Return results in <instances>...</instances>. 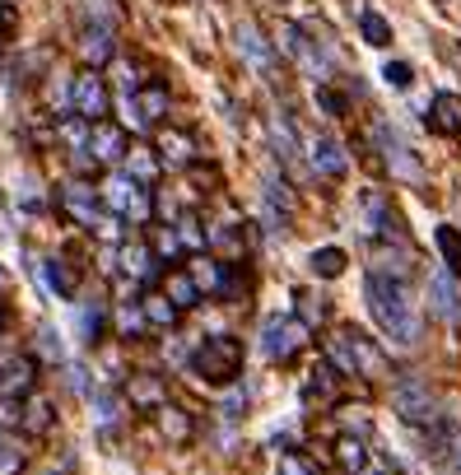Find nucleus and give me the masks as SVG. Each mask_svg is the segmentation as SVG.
<instances>
[{
	"instance_id": "2",
	"label": "nucleus",
	"mask_w": 461,
	"mask_h": 475,
	"mask_svg": "<svg viewBox=\"0 0 461 475\" xmlns=\"http://www.w3.org/2000/svg\"><path fill=\"white\" fill-rule=\"evenodd\" d=\"M192 373L214 382V387H233L238 373H242V341H233V335H210V341H201V350L192 354Z\"/></svg>"
},
{
	"instance_id": "17",
	"label": "nucleus",
	"mask_w": 461,
	"mask_h": 475,
	"mask_svg": "<svg viewBox=\"0 0 461 475\" xmlns=\"http://www.w3.org/2000/svg\"><path fill=\"white\" fill-rule=\"evenodd\" d=\"M429 294H433V313H438V317H447V322H456V317H461V298H456L452 279H447L443 270L429 279Z\"/></svg>"
},
{
	"instance_id": "40",
	"label": "nucleus",
	"mask_w": 461,
	"mask_h": 475,
	"mask_svg": "<svg viewBox=\"0 0 461 475\" xmlns=\"http://www.w3.org/2000/svg\"><path fill=\"white\" fill-rule=\"evenodd\" d=\"M0 28H14V10L10 5H0Z\"/></svg>"
},
{
	"instance_id": "4",
	"label": "nucleus",
	"mask_w": 461,
	"mask_h": 475,
	"mask_svg": "<svg viewBox=\"0 0 461 475\" xmlns=\"http://www.w3.org/2000/svg\"><path fill=\"white\" fill-rule=\"evenodd\" d=\"M308 345V326L303 322H294V317H266V326H261V350L270 354V359H294L298 350Z\"/></svg>"
},
{
	"instance_id": "1",
	"label": "nucleus",
	"mask_w": 461,
	"mask_h": 475,
	"mask_svg": "<svg viewBox=\"0 0 461 475\" xmlns=\"http://www.w3.org/2000/svg\"><path fill=\"white\" fill-rule=\"evenodd\" d=\"M368 313L377 317V326H383L396 345L420 341V313H415V298H411L401 275H383V270L368 275Z\"/></svg>"
},
{
	"instance_id": "33",
	"label": "nucleus",
	"mask_w": 461,
	"mask_h": 475,
	"mask_svg": "<svg viewBox=\"0 0 461 475\" xmlns=\"http://www.w3.org/2000/svg\"><path fill=\"white\" fill-rule=\"evenodd\" d=\"M29 415H33V419H23V429H38V434L51 429V406H47V401H33Z\"/></svg>"
},
{
	"instance_id": "36",
	"label": "nucleus",
	"mask_w": 461,
	"mask_h": 475,
	"mask_svg": "<svg viewBox=\"0 0 461 475\" xmlns=\"http://www.w3.org/2000/svg\"><path fill=\"white\" fill-rule=\"evenodd\" d=\"M383 75H387V84H396V89H411V79H415V75H411V66H405V61H392Z\"/></svg>"
},
{
	"instance_id": "10",
	"label": "nucleus",
	"mask_w": 461,
	"mask_h": 475,
	"mask_svg": "<svg viewBox=\"0 0 461 475\" xmlns=\"http://www.w3.org/2000/svg\"><path fill=\"white\" fill-rule=\"evenodd\" d=\"M429 126L443 135H461V98L456 94H438L429 103Z\"/></svg>"
},
{
	"instance_id": "25",
	"label": "nucleus",
	"mask_w": 461,
	"mask_h": 475,
	"mask_svg": "<svg viewBox=\"0 0 461 475\" xmlns=\"http://www.w3.org/2000/svg\"><path fill=\"white\" fill-rule=\"evenodd\" d=\"M158 150H164L173 163H192L196 154H192V140H186L182 131H164V135H158Z\"/></svg>"
},
{
	"instance_id": "30",
	"label": "nucleus",
	"mask_w": 461,
	"mask_h": 475,
	"mask_svg": "<svg viewBox=\"0 0 461 475\" xmlns=\"http://www.w3.org/2000/svg\"><path fill=\"white\" fill-rule=\"evenodd\" d=\"M140 112H145V122H158L168 112V94L158 89V84H154V89H140Z\"/></svg>"
},
{
	"instance_id": "6",
	"label": "nucleus",
	"mask_w": 461,
	"mask_h": 475,
	"mask_svg": "<svg viewBox=\"0 0 461 475\" xmlns=\"http://www.w3.org/2000/svg\"><path fill=\"white\" fill-rule=\"evenodd\" d=\"M70 107H75V117H85V122L107 117V84L98 79V70H85L70 84Z\"/></svg>"
},
{
	"instance_id": "15",
	"label": "nucleus",
	"mask_w": 461,
	"mask_h": 475,
	"mask_svg": "<svg viewBox=\"0 0 461 475\" xmlns=\"http://www.w3.org/2000/svg\"><path fill=\"white\" fill-rule=\"evenodd\" d=\"M312 168L331 182V178H345L349 159H345V150L336 145V140H317V150H312Z\"/></svg>"
},
{
	"instance_id": "13",
	"label": "nucleus",
	"mask_w": 461,
	"mask_h": 475,
	"mask_svg": "<svg viewBox=\"0 0 461 475\" xmlns=\"http://www.w3.org/2000/svg\"><path fill=\"white\" fill-rule=\"evenodd\" d=\"M66 210L79 219V224H85V229H98V191L94 187H70L66 191Z\"/></svg>"
},
{
	"instance_id": "18",
	"label": "nucleus",
	"mask_w": 461,
	"mask_h": 475,
	"mask_svg": "<svg viewBox=\"0 0 461 475\" xmlns=\"http://www.w3.org/2000/svg\"><path fill=\"white\" fill-rule=\"evenodd\" d=\"M126 173H131V182L135 187H154L158 182V159L149 154V150H126Z\"/></svg>"
},
{
	"instance_id": "39",
	"label": "nucleus",
	"mask_w": 461,
	"mask_h": 475,
	"mask_svg": "<svg viewBox=\"0 0 461 475\" xmlns=\"http://www.w3.org/2000/svg\"><path fill=\"white\" fill-rule=\"evenodd\" d=\"M66 382H70V391H79V397H89V373H85V369H70V378H66Z\"/></svg>"
},
{
	"instance_id": "8",
	"label": "nucleus",
	"mask_w": 461,
	"mask_h": 475,
	"mask_svg": "<svg viewBox=\"0 0 461 475\" xmlns=\"http://www.w3.org/2000/svg\"><path fill=\"white\" fill-rule=\"evenodd\" d=\"M89 154H94L98 163H122V159H126V135H122V126H113V122H94Z\"/></svg>"
},
{
	"instance_id": "14",
	"label": "nucleus",
	"mask_w": 461,
	"mask_h": 475,
	"mask_svg": "<svg viewBox=\"0 0 461 475\" xmlns=\"http://www.w3.org/2000/svg\"><path fill=\"white\" fill-rule=\"evenodd\" d=\"M85 61L89 66H107V61H113V23H107V19H98L85 33Z\"/></svg>"
},
{
	"instance_id": "7",
	"label": "nucleus",
	"mask_w": 461,
	"mask_h": 475,
	"mask_svg": "<svg viewBox=\"0 0 461 475\" xmlns=\"http://www.w3.org/2000/svg\"><path fill=\"white\" fill-rule=\"evenodd\" d=\"M38 382V363L29 354H14L0 363V401H19V397H29Z\"/></svg>"
},
{
	"instance_id": "24",
	"label": "nucleus",
	"mask_w": 461,
	"mask_h": 475,
	"mask_svg": "<svg viewBox=\"0 0 461 475\" xmlns=\"http://www.w3.org/2000/svg\"><path fill=\"white\" fill-rule=\"evenodd\" d=\"M359 28H364V38H368L373 47H392V23H387L383 14L364 10V14H359Z\"/></svg>"
},
{
	"instance_id": "3",
	"label": "nucleus",
	"mask_w": 461,
	"mask_h": 475,
	"mask_svg": "<svg viewBox=\"0 0 461 475\" xmlns=\"http://www.w3.org/2000/svg\"><path fill=\"white\" fill-rule=\"evenodd\" d=\"M98 206H107L113 215H126L135 224H149L154 219V201H149V191H140L135 182H107L98 191Z\"/></svg>"
},
{
	"instance_id": "20",
	"label": "nucleus",
	"mask_w": 461,
	"mask_h": 475,
	"mask_svg": "<svg viewBox=\"0 0 461 475\" xmlns=\"http://www.w3.org/2000/svg\"><path fill=\"white\" fill-rule=\"evenodd\" d=\"M336 461H340V470L359 475V470H364V461H368L364 443H359V438H340V443H336Z\"/></svg>"
},
{
	"instance_id": "27",
	"label": "nucleus",
	"mask_w": 461,
	"mask_h": 475,
	"mask_svg": "<svg viewBox=\"0 0 461 475\" xmlns=\"http://www.w3.org/2000/svg\"><path fill=\"white\" fill-rule=\"evenodd\" d=\"M238 38H242V51L252 56V66H270V47H266V38L257 33L252 23H242V28H238Z\"/></svg>"
},
{
	"instance_id": "37",
	"label": "nucleus",
	"mask_w": 461,
	"mask_h": 475,
	"mask_svg": "<svg viewBox=\"0 0 461 475\" xmlns=\"http://www.w3.org/2000/svg\"><path fill=\"white\" fill-rule=\"evenodd\" d=\"M23 470V452H14V447H0V475H19Z\"/></svg>"
},
{
	"instance_id": "21",
	"label": "nucleus",
	"mask_w": 461,
	"mask_h": 475,
	"mask_svg": "<svg viewBox=\"0 0 461 475\" xmlns=\"http://www.w3.org/2000/svg\"><path fill=\"white\" fill-rule=\"evenodd\" d=\"M433 238H438V251H443L447 270H452V275H461V233L452 229V224H443V229L433 233Z\"/></svg>"
},
{
	"instance_id": "23",
	"label": "nucleus",
	"mask_w": 461,
	"mask_h": 475,
	"mask_svg": "<svg viewBox=\"0 0 461 475\" xmlns=\"http://www.w3.org/2000/svg\"><path fill=\"white\" fill-rule=\"evenodd\" d=\"M158 429H164L168 434V443H186V438H192V419H186L182 410H158Z\"/></svg>"
},
{
	"instance_id": "5",
	"label": "nucleus",
	"mask_w": 461,
	"mask_h": 475,
	"mask_svg": "<svg viewBox=\"0 0 461 475\" xmlns=\"http://www.w3.org/2000/svg\"><path fill=\"white\" fill-rule=\"evenodd\" d=\"M392 401L401 410L405 425H438V401H433V391L420 382V378H405L396 391H392Z\"/></svg>"
},
{
	"instance_id": "34",
	"label": "nucleus",
	"mask_w": 461,
	"mask_h": 475,
	"mask_svg": "<svg viewBox=\"0 0 461 475\" xmlns=\"http://www.w3.org/2000/svg\"><path fill=\"white\" fill-rule=\"evenodd\" d=\"M280 475H321V470H317L312 461H303V457L289 452V457H280Z\"/></svg>"
},
{
	"instance_id": "38",
	"label": "nucleus",
	"mask_w": 461,
	"mask_h": 475,
	"mask_svg": "<svg viewBox=\"0 0 461 475\" xmlns=\"http://www.w3.org/2000/svg\"><path fill=\"white\" fill-rule=\"evenodd\" d=\"M317 103H321V107H327V112H336V117H340V112H345V98H336L331 89H317Z\"/></svg>"
},
{
	"instance_id": "11",
	"label": "nucleus",
	"mask_w": 461,
	"mask_h": 475,
	"mask_svg": "<svg viewBox=\"0 0 461 475\" xmlns=\"http://www.w3.org/2000/svg\"><path fill=\"white\" fill-rule=\"evenodd\" d=\"M164 298L182 313V307H196L201 303V289H196V279L186 275V270H164Z\"/></svg>"
},
{
	"instance_id": "19",
	"label": "nucleus",
	"mask_w": 461,
	"mask_h": 475,
	"mask_svg": "<svg viewBox=\"0 0 461 475\" xmlns=\"http://www.w3.org/2000/svg\"><path fill=\"white\" fill-rule=\"evenodd\" d=\"M126 391H131V401L140 406V410L145 406H164V382H158V378H131Z\"/></svg>"
},
{
	"instance_id": "9",
	"label": "nucleus",
	"mask_w": 461,
	"mask_h": 475,
	"mask_svg": "<svg viewBox=\"0 0 461 475\" xmlns=\"http://www.w3.org/2000/svg\"><path fill=\"white\" fill-rule=\"evenodd\" d=\"M364 215H368V233H377V238H401L396 215H392V206H387L383 191H368V196H364Z\"/></svg>"
},
{
	"instance_id": "12",
	"label": "nucleus",
	"mask_w": 461,
	"mask_h": 475,
	"mask_svg": "<svg viewBox=\"0 0 461 475\" xmlns=\"http://www.w3.org/2000/svg\"><path fill=\"white\" fill-rule=\"evenodd\" d=\"M117 261H122V270L126 275H135V279H154L158 270V261H154V251H149V242H126L122 251H117Z\"/></svg>"
},
{
	"instance_id": "32",
	"label": "nucleus",
	"mask_w": 461,
	"mask_h": 475,
	"mask_svg": "<svg viewBox=\"0 0 461 475\" xmlns=\"http://www.w3.org/2000/svg\"><path fill=\"white\" fill-rule=\"evenodd\" d=\"M303 401H331V373L327 369L312 373V382L303 387Z\"/></svg>"
},
{
	"instance_id": "29",
	"label": "nucleus",
	"mask_w": 461,
	"mask_h": 475,
	"mask_svg": "<svg viewBox=\"0 0 461 475\" xmlns=\"http://www.w3.org/2000/svg\"><path fill=\"white\" fill-rule=\"evenodd\" d=\"M145 331H149V322H145V313H140V303H126V307H122V335H126V341H140Z\"/></svg>"
},
{
	"instance_id": "26",
	"label": "nucleus",
	"mask_w": 461,
	"mask_h": 475,
	"mask_svg": "<svg viewBox=\"0 0 461 475\" xmlns=\"http://www.w3.org/2000/svg\"><path fill=\"white\" fill-rule=\"evenodd\" d=\"M140 313H145V322H154V326H173V322H177V307H173L164 294L145 298V303H140Z\"/></svg>"
},
{
	"instance_id": "31",
	"label": "nucleus",
	"mask_w": 461,
	"mask_h": 475,
	"mask_svg": "<svg viewBox=\"0 0 461 475\" xmlns=\"http://www.w3.org/2000/svg\"><path fill=\"white\" fill-rule=\"evenodd\" d=\"M42 270H47V279H51V289H57L61 298H75V275L66 270V261H47Z\"/></svg>"
},
{
	"instance_id": "16",
	"label": "nucleus",
	"mask_w": 461,
	"mask_h": 475,
	"mask_svg": "<svg viewBox=\"0 0 461 475\" xmlns=\"http://www.w3.org/2000/svg\"><path fill=\"white\" fill-rule=\"evenodd\" d=\"M377 135H383V150H387V163L396 168V178H411V182H420L424 173H420V163H415V154H411V150H405V145H401V140H396L392 131H377Z\"/></svg>"
},
{
	"instance_id": "28",
	"label": "nucleus",
	"mask_w": 461,
	"mask_h": 475,
	"mask_svg": "<svg viewBox=\"0 0 461 475\" xmlns=\"http://www.w3.org/2000/svg\"><path fill=\"white\" fill-rule=\"evenodd\" d=\"M312 270H317L321 279H336V275L345 270V251H340V247H321V251H312Z\"/></svg>"
},
{
	"instance_id": "35",
	"label": "nucleus",
	"mask_w": 461,
	"mask_h": 475,
	"mask_svg": "<svg viewBox=\"0 0 461 475\" xmlns=\"http://www.w3.org/2000/svg\"><path fill=\"white\" fill-rule=\"evenodd\" d=\"M242 406H248V391H242V387H233V391H229V401H220V415L242 419Z\"/></svg>"
},
{
	"instance_id": "22",
	"label": "nucleus",
	"mask_w": 461,
	"mask_h": 475,
	"mask_svg": "<svg viewBox=\"0 0 461 475\" xmlns=\"http://www.w3.org/2000/svg\"><path fill=\"white\" fill-rule=\"evenodd\" d=\"M98 335H103V303H85L79 307V341L98 345Z\"/></svg>"
}]
</instances>
